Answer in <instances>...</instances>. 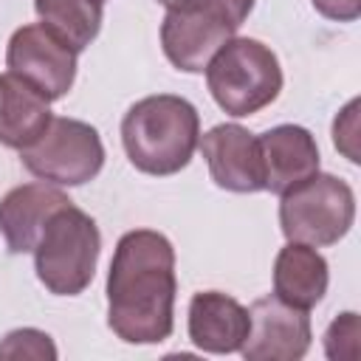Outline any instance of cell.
I'll return each instance as SVG.
<instances>
[{
    "label": "cell",
    "mask_w": 361,
    "mask_h": 361,
    "mask_svg": "<svg viewBox=\"0 0 361 361\" xmlns=\"http://www.w3.org/2000/svg\"><path fill=\"white\" fill-rule=\"evenodd\" d=\"M324 353L327 358H338V361L358 358V313L347 310L330 322L324 333Z\"/></svg>",
    "instance_id": "cell-18"
},
{
    "label": "cell",
    "mask_w": 361,
    "mask_h": 361,
    "mask_svg": "<svg viewBox=\"0 0 361 361\" xmlns=\"http://www.w3.org/2000/svg\"><path fill=\"white\" fill-rule=\"evenodd\" d=\"M358 99H353L333 121V144L353 161L358 164V149H355V133H358Z\"/></svg>",
    "instance_id": "cell-19"
},
{
    "label": "cell",
    "mask_w": 361,
    "mask_h": 361,
    "mask_svg": "<svg viewBox=\"0 0 361 361\" xmlns=\"http://www.w3.org/2000/svg\"><path fill=\"white\" fill-rule=\"evenodd\" d=\"M71 203V197L48 183H23L0 200V234L11 254L34 251L48 217Z\"/></svg>",
    "instance_id": "cell-12"
},
{
    "label": "cell",
    "mask_w": 361,
    "mask_h": 361,
    "mask_svg": "<svg viewBox=\"0 0 361 361\" xmlns=\"http://www.w3.org/2000/svg\"><path fill=\"white\" fill-rule=\"evenodd\" d=\"M99 251L102 234L96 220L71 200L48 217L34 245L37 279L54 296H76L90 285Z\"/></svg>",
    "instance_id": "cell-3"
},
{
    "label": "cell",
    "mask_w": 361,
    "mask_h": 361,
    "mask_svg": "<svg viewBox=\"0 0 361 361\" xmlns=\"http://www.w3.org/2000/svg\"><path fill=\"white\" fill-rule=\"evenodd\" d=\"M327 259L305 243H288L279 248L274 262V296L282 302L310 310L327 293Z\"/></svg>",
    "instance_id": "cell-15"
},
{
    "label": "cell",
    "mask_w": 361,
    "mask_h": 361,
    "mask_svg": "<svg viewBox=\"0 0 361 361\" xmlns=\"http://www.w3.org/2000/svg\"><path fill=\"white\" fill-rule=\"evenodd\" d=\"M251 327L240 347L248 361H296L310 350V316L279 296H262L248 310Z\"/></svg>",
    "instance_id": "cell-9"
},
{
    "label": "cell",
    "mask_w": 361,
    "mask_h": 361,
    "mask_svg": "<svg viewBox=\"0 0 361 361\" xmlns=\"http://www.w3.org/2000/svg\"><path fill=\"white\" fill-rule=\"evenodd\" d=\"M248 310L228 293L200 290L189 302V338L203 353H237L248 336Z\"/></svg>",
    "instance_id": "cell-13"
},
{
    "label": "cell",
    "mask_w": 361,
    "mask_h": 361,
    "mask_svg": "<svg viewBox=\"0 0 361 361\" xmlns=\"http://www.w3.org/2000/svg\"><path fill=\"white\" fill-rule=\"evenodd\" d=\"M212 99L234 118L254 116L282 90V68L276 54L251 37H231L206 65Z\"/></svg>",
    "instance_id": "cell-4"
},
{
    "label": "cell",
    "mask_w": 361,
    "mask_h": 361,
    "mask_svg": "<svg viewBox=\"0 0 361 361\" xmlns=\"http://www.w3.org/2000/svg\"><path fill=\"white\" fill-rule=\"evenodd\" d=\"M259 138L265 189L285 195L296 183L319 172V147L316 138L299 124H279L265 130Z\"/></svg>",
    "instance_id": "cell-11"
},
{
    "label": "cell",
    "mask_w": 361,
    "mask_h": 361,
    "mask_svg": "<svg viewBox=\"0 0 361 361\" xmlns=\"http://www.w3.org/2000/svg\"><path fill=\"white\" fill-rule=\"evenodd\" d=\"M175 248L152 231L121 234L107 274V324L127 344H161L172 336Z\"/></svg>",
    "instance_id": "cell-1"
},
{
    "label": "cell",
    "mask_w": 361,
    "mask_h": 361,
    "mask_svg": "<svg viewBox=\"0 0 361 361\" xmlns=\"http://www.w3.org/2000/svg\"><path fill=\"white\" fill-rule=\"evenodd\" d=\"M158 3H164V6H172V3H178V0H158ZM212 3H217L237 25H243L245 23V17L251 14V8H254V0H212Z\"/></svg>",
    "instance_id": "cell-21"
},
{
    "label": "cell",
    "mask_w": 361,
    "mask_h": 361,
    "mask_svg": "<svg viewBox=\"0 0 361 361\" xmlns=\"http://www.w3.org/2000/svg\"><path fill=\"white\" fill-rule=\"evenodd\" d=\"M23 166L54 186H82L93 180L104 166V147L87 121L51 116L45 133L25 149H20Z\"/></svg>",
    "instance_id": "cell-6"
},
{
    "label": "cell",
    "mask_w": 361,
    "mask_h": 361,
    "mask_svg": "<svg viewBox=\"0 0 361 361\" xmlns=\"http://www.w3.org/2000/svg\"><path fill=\"white\" fill-rule=\"evenodd\" d=\"M6 65L23 82L37 87L48 102L62 99L76 79V51L68 48L42 23L23 25L11 34Z\"/></svg>",
    "instance_id": "cell-8"
},
{
    "label": "cell",
    "mask_w": 361,
    "mask_h": 361,
    "mask_svg": "<svg viewBox=\"0 0 361 361\" xmlns=\"http://www.w3.org/2000/svg\"><path fill=\"white\" fill-rule=\"evenodd\" d=\"M48 121V99L17 73H0V144L25 149L45 133Z\"/></svg>",
    "instance_id": "cell-14"
},
{
    "label": "cell",
    "mask_w": 361,
    "mask_h": 361,
    "mask_svg": "<svg viewBox=\"0 0 361 361\" xmlns=\"http://www.w3.org/2000/svg\"><path fill=\"white\" fill-rule=\"evenodd\" d=\"M279 226L288 243L313 248L338 243L355 220V195L347 180L316 172L279 195Z\"/></svg>",
    "instance_id": "cell-5"
},
{
    "label": "cell",
    "mask_w": 361,
    "mask_h": 361,
    "mask_svg": "<svg viewBox=\"0 0 361 361\" xmlns=\"http://www.w3.org/2000/svg\"><path fill=\"white\" fill-rule=\"evenodd\" d=\"M310 3L322 17L338 23H353L361 14V0H310Z\"/></svg>",
    "instance_id": "cell-20"
},
{
    "label": "cell",
    "mask_w": 361,
    "mask_h": 361,
    "mask_svg": "<svg viewBox=\"0 0 361 361\" xmlns=\"http://www.w3.org/2000/svg\"><path fill=\"white\" fill-rule=\"evenodd\" d=\"M200 116L172 93H158L135 102L121 118V144L130 164L147 175L180 172L197 147Z\"/></svg>",
    "instance_id": "cell-2"
},
{
    "label": "cell",
    "mask_w": 361,
    "mask_h": 361,
    "mask_svg": "<svg viewBox=\"0 0 361 361\" xmlns=\"http://www.w3.org/2000/svg\"><path fill=\"white\" fill-rule=\"evenodd\" d=\"M0 358H37V361L48 358V361H54L56 347H54L48 333L34 330V327H23V330H11L0 341Z\"/></svg>",
    "instance_id": "cell-17"
},
{
    "label": "cell",
    "mask_w": 361,
    "mask_h": 361,
    "mask_svg": "<svg viewBox=\"0 0 361 361\" xmlns=\"http://www.w3.org/2000/svg\"><path fill=\"white\" fill-rule=\"evenodd\" d=\"M240 25L212 0H178L166 6L161 45L166 59L186 73H200Z\"/></svg>",
    "instance_id": "cell-7"
},
{
    "label": "cell",
    "mask_w": 361,
    "mask_h": 361,
    "mask_svg": "<svg viewBox=\"0 0 361 361\" xmlns=\"http://www.w3.org/2000/svg\"><path fill=\"white\" fill-rule=\"evenodd\" d=\"M102 3L104 0H34V8L42 25L79 54L102 28Z\"/></svg>",
    "instance_id": "cell-16"
},
{
    "label": "cell",
    "mask_w": 361,
    "mask_h": 361,
    "mask_svg": "<svg viewBox=\"0 0 361 361\" xmlns=\"http://www.w3.org/2000/svg\"><path fill=\"white\" fill-rule=\"evenodd\" d=\"M200 152L209 164V175L220 189L228 192H262V152L259 138L240 124H217L197 138Z\"/></svg>",
    "instance_id": "cell-10"
}]
</instances>
